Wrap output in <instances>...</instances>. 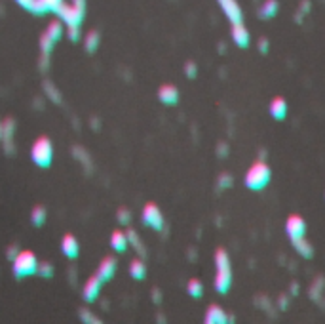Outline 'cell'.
<instances>
[{"label": "cell", "mask_w": 325, "mask_h": 324, "mask_svg": "<svg viewBox=\"0 0 325 324\" xmlns=\"http://www.w3.org/2000/svg\"><path fill=\"white\" fill-rule=\"evenodd\" d=\"M230 284H232V267H230V257L226 254V250L217 248L215 250V292L219 294H226L230 290Z\"/></svg>", "instance_id": "obj_1"}, {"label": "cell", "mask_w": 325, "mask_h": 324, "mask_svg": "<svg viewBox=\"0 0 325 324\" xmlns=\"http://www.w3.org/2000/svg\"><path fill=\"white\" fill-rule=\"evenodd\" d=\"M59 15V19L65 23V27H80V23L86 14V0H71V2H61L53 10Z\"/></svg>", "instance_id": "obj_2"}, {"label": "cell", "mask_w": 325, "mask_h": 324, "mask_svg": "<svg viewBox=\"0 0 325 324\" xmlns=\"http://www.w3.org/2000/svg\"><path fill=\"white\" fill-rule=\"evenodd\" d=\"M38 257L34 256V252L31 250H19L17 256L12 259V275L17 280L27 277H33L38 273Z\"/></svg>", "instance_id": "obj_3"}, {"label": "cell", "mask_w": 325, "mask_h": 324, "mask_svg": "<svg viewBox=\"0 0 325 324\" xmlns=\"http://www.w3.org/2000/svg\"><path fill=\"white\" fill-rule=\"evenodd\" d=\"M270 179H272V170H270V166L263 160H257V162H253L251 166H249V170L246 172L244 183H246L247 189L261 191L270 183Z\"/></svg>", "instance_id": "obj_4"}, {"label": "cell", "mask_w": 325, "mask_h": 324, "mask_svg": "<svg viewBox=\"0 0 325 324\" xmlns=\"http://www.w3.org/2000/svg\"><path fill=\"white\" fill-rule=\"evenodd\" d=\"M63 25H65V23L61 19L50 21L46 31L40 36V54H42V59L46 61V65H48V57L52 54V50L55 48V44L61 40L63 33H65V27H63Z\"/></svg>", "instance_id": "obj_5"}, {"label": "cell", "mask_w": 325, "mask_h": 324, "mask_svg": "<svg viewBox=\"0 0 325 324\" xmlns=\"http://www.w3.org/2000/svg\"><path fill=\"white\" fill-rule=\"evenodd\" d=\"M31 158L38 168H50L53 160V143L48 135L36 137L31 147Z\"/></svg>", "instance_id": "obj_6"}, {"label": "cell", "mask_w": 325, "mask_h": 324, "mask_svg": "<svg viewBox=\"0 0 325 324\" xmlns=\"http://www.w3.org/2000/svg\"><path fill=\"white\" fill-rule=\"evenodd\" d=\"M141 219L146 227H150L154 231H162L164 229V216H162V210L156 206L154 202H146L143 206V212H141Z\"/></svg>", "instance_id": "obj_7"}, {"label": "cell", "mask_w": 325, "mask_h": 324, "mask_svg": "<svg viewBox=\"0 0 325 324\" xmlns=\"http://www.w3.org/2000/svg\"><path fill=\"white\" fill-rule=\"evenodd\" d=\"M101 286H103V280L99 278V275L95 273L92 277L86 278V282L82 286V297L86 303H93L101 294Z\"/></svg>", "instance_id": "obj_8"}, {"label": "cell", "mask_w": 325, "mask_h": 324, "mask_svg": "<svg viewBox=\"0 0 325 324\" xmlns=\"http://www.w3.org/2000/svg\"><path fill=\"white\" fill-rule=\"evenodd\" d=\"M230 36H232L234 44L238 48H247L249 42H251V34H249V29L244 25V21H238V23H230Z\"/></svg>", "instance_id": "obj_9"}, {"label": "cell", "mask_w": 325, "mask_h": 324, "mask_svg": "<svg viewBox=\"0 0 325 324\" xmlns=\"http://www.w3.org/2000/svg\"><path fill=\"white\" fill-rule=\"evenodd\" d=\"M286 233L289 238H300V236L306 235V221L300 216L293 214V216L287 217L286 221Z\"/></svg>", "instance_id": "obj_10"}, {"label": "cell", "mask_w": 325, "mask_h": 324, "mask_svg": "<svg viewBox=\"0 0 325 324\" xmlns=\"http://www.w3.org/2000/svg\"><path fill=\"white\" fill-rule=\"evenodd\" d=\"M217 4L221 6L223 14L226 15V19L230 23H238V21L244 19V14H242V8H240L238 0H217Z\"/></svg>", "instance_id": "obj_11"}, {"label": "cell", "mask_w": 325, "mask_h": 324, "mask_svg": "<svg viewBox=\"0 0 325 324\" xmlns=\"http://www.w3.org/2000/svg\"><path fill=\"white\" fill-rule=\"evenodd\" d=\"M206 324H226L232 322L234 318H230V315H226L225 309L217 303H211L206 311V317H204Z\"/></svg>", "instance_id": "obj_12"}, {"label": "cell", "mask_w": 325, "mask_h": 324, "mask_svg": "<svg viewBox=\"0 0 325 324\" xmlns=\"http://www.w3.org/2000/svg\"><path fill=\"white\" fill-rule=\"evenodd\" d=\"M61 252H63L69 259H76L80 254V244L78 240H76V236L71 235V233L63 235V238H61Z\"/></svg>", "instance_id": "obj_13"}, {"label": "cell", "mask_w": 325, "mask_h": 324, "mask_svg": "<svg viewBox=\"0 0 325 324\" xmlns=\"http://www.w3.org/2000/svg\"><path fill=\"white\" fill-rule=\"evenodd\" d=\"M116 267H118L116 259L113 256H106L101 259L99 267H97V275H99V278L103 282H106V280H111L116 275Z\"/></svg>", "instance_id": "obj_14"}, {"label": "cell", "mask_w": 325, "mask_h": 324, "mask_svg": "<svg viewBox=\"0 0 325 324\" xmlns=\"http://www.w3.org/2000/svg\"><path fill=\"white\" fill-rule=\"evenodd\" d=\"M158 99L164 105H177L179 103V90L177 86H173V84H164V86H160L158 90Z\"/></svg>", "instance_id": "obj_15"}, {"label": "cell", "mask_w": 325, "mask_h": 324, "mask_svg": "<svg viewBox=\"0 0 325 324\" xmlns=\"http://www.w3.org/2000/svg\"><path fill=\"white\" fill-rule=\"evenodd\" d=\"M13 134H15V120L13 118H6L2 122V143L6 147V153H12L13 149Z\"/></svg>", "instance_id": "obj_16"}, {"label": "cell", "mask_w": 325, "mask_h": 324, "mask_svg": "<svg viewBox=\"0 0 325 324\" xmlns=\"http://www.w3.org/2000/svg\"><path fill=\"white\" fill-rule=\"evenodd\" d=\"M291 246L295 248V252H297L299 256L306 257V259L314 257V246L310 244V240H306L305 236H300V238H293Z\"/></svg>", "instance_id": "obj_17"}, {"label": "cell", "mask_w": 325, "mask_h": 324, "mask_svg": "<svg viewBox=\"0 0 325 324\" xmlns=\"http://www.w3.org/2000/svg\"><path fill=\"white\" fill-rule=\"evenodd\" d=\"M111 246H113V250L118 252V254L126 252L127 246H129L126 233H124V231H120V229L113 231V235H111Z\"/></svg>", "instance_id": "obj_18"}, {"label": "cell", "mask_w": 325, "mask_h": 324, "mask_svg": "<svg viewBox=\"0 0 325 324\" xmlns=\"http://www.w3.org/2000/svg\"><path fill=\"white\" fill-rule=\"evenodd\" d=\"M279 12V4L278 0H265L259 8V17L261 19H272L276 17Z\"/></svg>", "instance_id": "obj_19"}, {"label": "cell", "mask_w": 325, "mask_h": 324, "mask_svg": "<svg viewBox=\"0 0 325 324\" xmlns=\"http://www.w3.org/2000/svg\"><path fill=\"white\" fill-rule=\"evenodd\" d=\"M270 115L276 120H284L287 116V102L284 97H274L270 103Z\"/></svg>", "instance_id": "obj_20"}, {"label": "cell", "mask_w": 325, "mask_h": 324, "mask_svg": "<svg viewBox=\"0 0 325 324\" xmlns=\"http://www.w3.org/2000/svg\"><path fill=\"white\" fill-rule=\"evenodd\" d=\"M15 2H17L21 8H25V10H29V12H33V14L36 15H42L48 12V8L44 6L42 0H15Z\"/></svg>", "instance_id": "obj_21"}, {"label": "cell", "mask_w": 325, "mask_h": 324, "mask_svg": "<svg viewBox=\"0 0 325 324\" xmlns=\"http://www.w3.org/2000/svg\"><path fill=\"white\" fill-rule=\"evenodd\" d=\"M129 275H132V278H135V280H143V278L146 277V265L143 259H133L132 264H129Z\"/></svg>", "instance_id": "obj_22"}, {"label": "cell", "mask_w": 325, "mask_h": 324, "mask_svg": "<svg viewBox=\"0 0 325 324\" xmlns=\"http://www.w3.org/2000/svg\"><path fill=\"white\" fill-rule=\"evenodd\" d=\"M99 42H101V34L97 31H90V33L84 36V48H86V52L93 54L97 48H99Z\"/></svg>", "instance_id": "obj_23"}, {"label": "cell", "mask_w": 325, "mask_h": 324, "mask_svg": "<svg viewBox=\"0 0 325 324\" xmlns=\"http://www.w3.org/2000/svg\"><path fill=\"white\" fill-rule=\"evenodd\" d=\"M126 235H127V242H129V246H133V248H135V252H137L139 256H145V246L141 244V238H139V235H137V231H135V229H127Z\"/></svg>", "instance_id": "obj_24"}, {"label": "cell", "mask_w": 325, "mask_h": 324, "mask_svg": "<svg viewBox=\"0 0 325 324\" xmlns=\"http://www.w3.org/2000/svg\"><path fill=\"white\" fill-rule=\"evenodd\" d=\"M42 88H44V94H46L53 103H57V105H59V103H61V94H59V90L55 88V84H53L52 80H44Z\"/></svg>", "instance_id": "obj_25"}, {"label": "cell", "mask_w": 325, "mask_h": 324, "mask_svg": "<svg viewBox=\"0 0 325 324\" xmlns=\"http://www.w3.org/2000/svg\"><path fill=\"white\" fill-rule=\"evenodd\" d=\"M46 208L44 206H34L31 212V221L34 223V227H42L46 223Z\"/></svg>", "instance_id": "obj_26"}, {"label": "cell", "mask_w": 325, "mask_h": 324, "mask_svg": "<svg viewBox=\"0 0 325 324\" xmlns=\"http://www.w3.org/2000/svg\"><path fill=\"white\" fill-rule=\"evenodd\" d=\"M186 292H188V296L192 297H202L204 296V284L200 282L198 278H190L186 282Z\"/></svg>", "instance_id": "obj_27"}, {"label": "cell", "mask_w": 325, "mask_h": 324, "mask_svg": "<svg viewBox=\"0 0 325 324\" xmlns=\"http://www.w3.org/2000/svg\"><path fill=\"white\" fill-rule=\"evenodd\" d=\"M73 156L74 158H78L86 168H92V158H90V155H88L82 147H73Z\"/></svg>", "instance_id": "obj_28"}, {"label": "cell", "mask_w": 325, "mask_h": 324, "mask_svg": "<svg viewBox=\"0 0 325 324\" xmlns=\"http://www.w3.org/2000/svg\"><path fill=\"white\" fill-rule=\"evenodd\" d=\"M116 219H118L120 225H129L132 223V212L127 208H120L116 212Z\"/></svg>", "instance_id": "obj_29"}, {"label": "cell", "mask_w": 325, "mask_h": 324, "mask_svg": "<svg viewBox=\"0 0 325 324\" xmlns=\"http://www.w3.org/2000/svg\"><path fill=\"white\" fill-rule=\"evenodd\" d=\"M38 275L44 278H50L53 277V265L50 261H44V264L38 265Z\"/></svg>", "instance_id": "obj_30"}, {"label": "cell", "mask_w": 325, "mask_h": 324, "mask_svg": "<svg viewBox=\"0 0 325 324\" xmlns=\"http://www.w3.org/2000/svg\"><path fill=\"white\" fill-rule=\"evenodd\" d=\"M232 183H234L232 176L225 172V174H221V176H219V181H217V185H219V189H228V187H232Z\"/></svg>", "instance_id": "obj_31"}, {"label": "cell", "mask_w": 325, "mask_h": 324, "mask_svg": "<svg viewBox=\"0 0 325 324\" xmlns=\"http://www.w3.org/2000/svg\"><path fill=\"white\" fill-rule=\"evenodd\" d=\"M185 74L188 78H196V74H198V65L194 63V61H186L185 63Z\"/></svg>", "instance_id": "obj_32"}, {"label": "cell", "mask_w": 325, "mask_h": 324, "mask_svg": "<svg viewBox=\"0 0 325 324\" xmlns=\"http://www.w3.org/2000/svg\"><path fill=\"white\" fill-rule=\"evenodd\" d=\"M321 284H323V278L319 277V278H316V282L310 286V296H312L314 299H319V290H321Z\"/></svg>", "instance_id": "obj_33"}, {"label": "cell", "mask_w": 325, "mask_h": 324, "mask_svg": "<svg viewBox=\"0 0 325 324\" xmlns=\"http://www.w3.org/2000/svg\"><path fill=\"white\" fill-rule=\"evenodd\" d=\"M67 36L71 42L80 40V27H67Z\"/></svg>", "instance_id": "obj_34"}, {"label": "cell", "mask_w": 325, "mask_h": 324, "mask_svg": "<svg viewBox=\"0 0 325 324\" xmlns=\"http://www.w3.org/2000/svg\"><path fill=\"white\" fill-rule=\"evenodd\" d=\"M95 315H93L92 311H88V309H80V318L84 320V322H99L97 318H93Z\"/></svg>", "instance_id": "obj_35"}, {"label": "cell", "mask_w": 325, "mask_h": 324, "mask_svg": "<svg viewBox=\"0 0 325 324\" xmlns=\"http://www.w3.org/2000/svg\"><path fill=\"white\" fill-rule=\"evenodd\" d=\"M42 2H44V6L48 8V12H53V10H55V6H57V4H61L63 0H42Z\"/></svg>", "instance_id": "obj_36"}, {"label": "cell", "mask_w": 325, "mask_h": 324, "mask_svg": "<svg viewBox=\"0 0 325 324\" xmlns=\"http://www.w3.org/2000/svg\"><path fill=\"white\" fill-rule=\"evenodd\" d=\"M217 155H219L221 158H225V156L228 155V145H226V143H219V145H217Z\"/></svg>", "instance_id": "obj_37"}, {"label": "cell", "mask_w": 325, "mask_h": 324, "mask_svg": "<svg viewBox=\"0 0 325 324\" xmlns=\"http://www.w3.org/2000/svg\"><path fill=\"white\" fill-rule=\"evenodd\" d=\"M259 52L268 54V38H259Z\"/></svg>", "instance_id": "obj_38"}, {"label": "cell", "mask_w": 325, "mask_h": 324, "mask_svg": "<svg viewBox=\"0 0 325 324\" xmlns=\"http://www.w3.org/2000/svg\"><path fill=\"white\" fill-rule=\"evenodd\" d=\"M17 252H19V250H17V248H15V246H10V248H8V259H10V261H12L13 257L17 256Z\"/></svg>", "instance_id": "obj_39"}, {"label": "cell", "mask_w": 325, "mask_h": 324, "mask_svg": "<svg viewBox=\"0 0 325 324\" xmlns=\"http://www.w3.org/2000/svg\"><path fill=\"white\" fill-rule=\"evenodd\" d=\"M153 299H154V303H160V301H162V294H160L158 288H154L153 290Z\"/></svg>", "instance_id": "obj_40"}, {"label": "cell", "mask_w": 325, "mask_h": 324, "mask_svg": "<svg viewBox=\"0 0 325 324\" xmlns=\"http://www.w3.org/2000/svg\"><path fill=\"white\" fill-rule=\"evenodd\" d=\"M278 301H279V307H281V309H287V296H281Z\"/></svg>", "instance_id": "obj_41"}, {"label": "cell", "mask_w": 325, "mask_h": 324, "mask_svg": "<svg viewBox=\"0 0 325 324\" xmlns=\"http://www.w3.org/2000/svg\"><path fill=\"white\" fill-rule=\"evenodd\" d=\"M291 292H293V294H297V292H299V284L293 282V284H291Z\"/></svg>", "instance_id": "obj_42"}, {"label": "cell", "mask_w": 325, "mask_h": 324, "mask_svg": "<svg viewBox=\"0 0 325 324\" xmlns=\"http://www.w3.org/2000/svg\"><path fill=\"white\" fill-rule=\"evenodd\" d=\"M0 137H2V122H0Z\"/></svg>", "instance_id": "obj_43"}]
</instances>
